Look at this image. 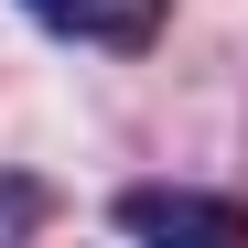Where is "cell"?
Returning <instances> with one entry per match:
<instances>
[{"label":"cell","mask_w":248,"mask_h":248,"mask_svg":"<svg viewBox=\"0 0 248 248\" xmlns=\"http://www.w3.org/2000/svg\"><path fill=\"white\" fill-rule=\"evenodd\" d=\"M119 227H140V248H248V205L194 194V184H130Z\"/></svg>","instance_id":"1"},{"label":"cell","mask_w":248,"mask_h":248,"mask_svg":"<svg viewBox=\"0 0 248 248\" xmlns=\"http://www.w3.org/2000/svg\"><path fill=\"white\" fill-rule=\"evenodd\" d=\"M32 32H54V44H87V54H151L162 22H173V0H22Z\"/></svg>","instance_id":"2"},{"label":"cell","mask_w":248,"mask_h":248,"mask_svg":"<svg viewBox=\"0 0 248 248\" xmlns=\"http://www.w3.org/2000/svg\"><path fill=\"white\" fill-rule=\"evenodd\" d=\"M44 205H54L44 184H22V173H0V248H22L32 227H44Z\"/></svg>","instance_id":"3"}]
</instances>
